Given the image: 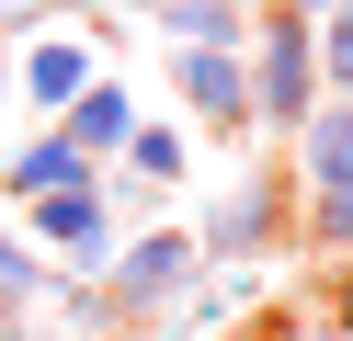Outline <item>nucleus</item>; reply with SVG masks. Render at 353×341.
I'll list each match as a JSON object with an SVG mask.
<instances>
[{
    "label": "nucleus",
    "instance_id": "1",
    "mask_svg": "<svg viewBox=\"0 0 353 341\" xmlns=\"http://www.w3.org/2000/svg\"><path fill=\"white\" fill-rule=\"evenodd\" d=\"M239 68H251V114H262V125H285V136H296L307 114H319V45H307V23L285 12V0H274V34H262V57H239Z\"/></svg>",
    "mask_w": 353,
    "mask_h": 341
},
{
    "label": "nucleus",
    "instance_id": "2",
    "mask_svg": "<svg viewBox=\"0 0 353 341\" xmlns=\"http://www.w3.org/2000/svg\"><path fill=\"white\" fill-rule=\"evenodd\" d=\"M183 285H194V239H183V227H148L137 250L103 262V307H125V318H148L160 296H183Z\"/></svg>",
    "mask_w": 353,
    "mask_h": 341
},
{
    "label": "nucleus",
    "instance_id": "3",
    "mask_svg": "<svg viewBox=\"0 0 353 341\" xmlns=\"http://www.w3.org/2000/svg\"><path fill=\"white\" fill-rule=\"evenodd\" d=\"M23 216H34V239H57V250L80 262V285H92V273L114 262V216H103V182H69V194H34Z\"/></svg>",
    "mask_w": 353,
    "mask_h": 341
},
{
    "label": "nucleus",
    "instance_id": "4",
    "mask_svg": "<svg viewBox=\"0 0 353 341\" xmlns=\"http://www.w3.org/2000/svg\"><path fill=\"white\" fill-rule=\"evenodd\" d=\"M285 227H296L285 182H274V171H251V182H239V194H228V205L205 216V250H216V262H251V250H274Z\"/></svg>",
    "mask_w": 353,
    "mask_h": 341
},
{
    "label": "nucleus",
    "instance_id": "5",
    "mask_svg": "<svg viewBox=\"0 0 353 341\" xmlns=\"http://www.w3.org/2000/svg\"><path fill=\"white\" fill-rule=\"evenodd\" d=\"M183 103L205 114V125H251V68H239V45H194L183 57Z\"/></svg>",
    "mask_w": 353,
    "mask_h": 341
},
{
    "label": "nucleus",
    "instance_id": "6",
    "mask_svg": "<svg viewBox=\"0 0 353 341\" xmlns=\"http://www.w3.org/2000/svg\"><path fill=\"white\" fill-rule=\"evenodd\" d=\"M57 136H69L80 159H103V148H125V136H137V103H125L114 80H92V91H80L69 114H57Z\"/></svg>",
    "mask_w": 353,
    "mask_h": 341
},
{
    "label": "nucleus",
    "instance_id": "7",
    "mask_svg": "<svg viewBox=\"0 0 353 341\" xmlns=\"http://www.w3.org/2000/svg\"><path fill=\"white\" fill-rule=\"evenodd\" d=\"M69 182H103V171L69 148V136H34V148L0 171V194H12V205H34V194H69Z\"/></svg>",
    "mask_w": 353,
    "mask_h": 341
},
{
    "label": "nucleus",
    "instance_id": "8",
    "mask_svg": "<svg viewBox=\"0 0 353 341\" xmlns=\"http://www.w3.org/2000/svg\"><path fill=\"white\" fill-rule=\"evenodd\" d=\"M296 148H307V182L342 194V182H353V103H319V114L296 125Z\"/></svg>",
    "mask_w": 353,
    "mask_h": 341
},
{
    "label": "nucleus",
    "instance_id": "9",
    "mask_svg": "<svg viewBox=\"0 0 353 341\" xmlns=\"http://www.w3.org/2000/svg\"><path fill=\"white\" fill-rule=\"evenodd\" d=\"M23 91H34V103H57V114H69L80 91H92V57H80V45H34V57H23Z\"/></svg>",
    "mask_w": 353,
    "mask_h": 341
},
{
    "label": "nucleus",
    "instance_id": "10",
    "mask_svg": "<svg viewBox=\"0 0 353 341\" xmlns=\"http://www.w3.org/2000/svg\"><path fill=\"white\" fill-rule=\"evenodd\" d=\"M148 12H160L171 34H183V45H228V23H239L228 0H148Z\"/></svg>",
    "mask_w": 353,
    "mask_h": 341
},
{
    "label": "nucleus",
    "instance_id": "11",
    "mask_svg": "<svg viewBox=\"0 0 353 341\" xmlns=\"http://www.w3.org/2000/svg\"><path fill=\"white\" fill-rule=\"evenodd\" d=\"M307 45H319V80H342V103H353V12L307 23Z\"/></svg>",
    "mask_w": 353,
    "mask_h": 341
},
{
    "label": "nucleus",
    "instance_id": "12",
    "mask_svg": "<svg viewBox=\"0 0 353 341\" xmlns=\"http://www.w3.org/2000/svg\"><path fill=\"white\" fill-rule=\"evenodd\" d=\"M34 296H46V273H34V262H23V250L0 239V330H12V318H23V307H34Z\"/></svg>",
    "mask_w": 353,
    "mask_h": 341
},
{
    "label": "nucleus",
    "instance_id": "13",
    "mask_svg": "<svg viewBox=\"0 0 353 341\" xmlns=\"http://www.w3.org/2000/svg\"><path fill=\"white\" fill-rule=\"evenodd\" d=\"M125 159H137L148 182H171V171H183V125H137V136H125Z\"/></svg>",
    "mask_w": 353,
    "mask_h": 341
},
{
    "label": "nucleus",
    "instance_id": "14",
    "mask_svg": "<svg viewBox=\"0 0 353 341\" xmlns=\"http://www.w3.org/2000/svg\"><path fill=\"white\" fill-rule=\"evenodd\" d=\"M307 239H319V250H353V182H342V194H307Z\"/></svg>",
    "mask_w": 353,
    "mask_h": 341
},
{
    "label": "nucleus",
    "instance_id": "15",
    "mask_svg": "<svg viewBox=\"0 0 353 341\" xmlns=\"http://www.w3.org/2000/svg\"><path fill=\"white\" fill-rule=\"evenodd\" d=\"M330 330H353V250L330 262Z\"/></svg>",
    "mask_w": 353,
    "mask_h": 341
},
{
    "label": "nucleus",
    "instance_id": "16",
    "mask_svg": "<svg viewBox=\"0 0 353 341\" xmlns=\"http://www.w3.org/2000/svg\"><path fill=\"white\" fill-rule=\"evenodd\" d=\"M262 341H342V330H307V318H262Z\"/></svg>",
    "mask_w": 353,
    "mask_h": 341
},
{
    "label": "nucleus",
    "instance_id": "17",
    "mask_svg": "<svg viewBox=\"0 0 353 341\" xmlns=\"http://www.w3.org/2000/svg\"><path fill=\"white\" fill-rule=\"evenodd\" d=\"M285 12H296V23H330V12H353V0H285Z\"/></svg>",
    "mask_w": 353,
    "mask_h": 341
},
{
    "label": "nucleus",
    "instance_id": "18",
    "mask_svg": "<svg viewBox=\"0 0 353 341\" xmlns=\"http://www.w3.org/2000/svg\"><path fill=\"white\" fill-rule=\"evenodd\" d=\"M137 341H183V330H137Z\"/></svg>",
    "mask_w": 353,
    "mask_h": 341
}]
</instances>
